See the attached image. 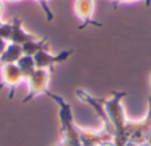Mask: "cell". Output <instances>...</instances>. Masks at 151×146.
I'll use <instances>...</instances> for the list:
<instances>
[{"label":"cell","instance_id":"3","mask_svg":"<svg viewBox=\"0 0 151 146\" xmlns=\"http://www.w3.org/2000/svg\"><path fill=\"white\" fill-rule=\"evenodd\" d=\"M49 80H50L49 69H36L25 80L27 85H28V94H27V97L24 98L23 102H27L29 100H32L33 97L47 93L48 86H49Z\"/></svg>","mask_w":151,"mask_h":146},{"label":"cell","instance_id":"2","mask_svg":"<svg viewBox=\"0 0 151 146\" xmlns=\"http://www.w3.org/2000/svg\"><path fill=\"white\" fill-rule=\"evenodd\" d=\"M126 93L125 92H114L113 96L107 100H99L104 112L106 114L107 120H109L110 125L113 126L115 134H126L125 129H126V122L129 118L126 117L125 109L122 105V100L125 98Z\"/></svg>","mask_w":151,"mask_h":146},{"label":"cell","instance_id":"13","mask_svg":"<svg viewBox=\"0 0 151 146\" xmlns=\"http://www.w3.org/2000/svg\"><path fill=\"white\" fill-rule=\"evenodd\" d=\"M7 45H8V43L5 41V40H3L1 37H0V56L4 53V51H5V48H7Z\"/></svg>","mask_w":151,"mask_h":146},{"label":"cell","instance_id":"14","mask_svg":"<svg viewBox=\"0 0 151 146\" xmlns=\"http://www.w3.org/2000/svg\"><path fill=\"white\" fill-rule=\"evenodd\" d=\"M146 142L149 145H151V129H150V132L147 133V136H146Z\"/></svg>","mask_w":151,"mask_h":146},{"label":"cell","instance_id":"16","mask_svg":"<svg viewBox=\"0 0 151 146\" xmlns=\"http://www.w3.org/2000/svg\"><path fill=\"white\" fill-rule=\"evenodd\" d=\"M99 146H115V145L113 144V141H110V142H104V144H101Z\"/></svg>","mask_w":151,"mask_h":146},{"label":"cell","instance_id":"12","mask_svg":"<svg viewBox=\"0 0 151 146\" xmlns=\"http://www.w3.org/2000/svg\"><path fill=\"white\" fill-rule=\"evenodd\" d=\"M12 21L11 23H0V37L3 40H5L7 43H9L11 36H12Z\"/></svg>","mask_w":151,"mask_h":146},{"label":"cell","instance_id":"4","mask_svg":"<svg viewBox=\"0 0 151 146\" xmlns=\"http://www.w3.org/2000/svg\"><path fill=\"white\" fill-rule=\"evenodd\" d=\"M25 81L23 73L19 69L16 64H7V65H0V89L8 88L9 97L13 96V92L20 84Z\"/></svg>","mask_w":151,"mask_h":146},{"label":"cell","instance_id":"15","mask_svg":"<svg viewBox=\"0 0 151 146\" xmlns=\"http://www.w3.org/2000/svg\"><path fill=\"white\" fill-rule=\"evenodd\" d=\"M125 146H139L138 144H135V142H133V141H130V139H129L127 141V144H126Z\"/></svg>","mask_w":151,"mask_h":146},{"label":"cell","instance_id":"11","mask_svg":"<svg viewBox=\"0 0 151 146\" xmlns=\"http://www.w3.org/2000/svg\"><path fill=\"white\" fill-rule=\"evenodd\" d=\"M16 65L19 66V69L21 71V73H23V76H24V78H25V80L37 69L33 57H32V56H27V55L21 56L20 60L16 63Z\"/></svg>","mask_w":151,"mask_h":146},{"label":"cell","instance_id":"5","mask_svg":"<svg viewBox=\"0 0 151 146\" xmlns=\"http://www.w3.org/2000/svg\"><path fill=\"white\" fill-rule=\"evenodd\" d=\"M70 55L72 51H63V52L55 55V53H50L48 49H41L33 56V60L37 69H49L50 71L56 64L64 63L65 60H68Z\"/></svg>","mask_w":151,"mask_h":146},{"label":"cell","instance_id":"18","mask_svg":"<svg viewBox=\"0 0 151 146\" xmlns=\"http://www.w3.org/2000/svg\"><path fill=\"white\" fill-rule=\"evenodd\" d=\"M58 146H68V145H64V144H60V145H58Z\"/></svg>","mask_w":151,"mask_h":146},{"label":"cell","instance_id":"8","mask_svg":"<svg viewBox=\"0 0 151 146\" xmlns=\"http://www.w3.org/2000/svg\"><path fill=\"white\" fill-rule=\"evenodd\" d=\"M74 11H76V15L78 16V19L81 21H83V23H93L91 21V15H93V1L91 0H78L74 5Z\"/></svg>","mask_w":151,"mask_h":146},{"label":"cell","instance_id":"1","mask_svg":"<svg viewBox=\"0 0 151 146\" xmlns=\"http://www.w3.org/2000/svg\"><path fill=\"white\" fill-rule=\"evenodd\" d=\"M48 97L57 102L60 110H58V118L61 124V144L68 146H82L80 141V134H78V128L73 121V113L66 101H64L61 97L55 96L50 92H47Z\"/></svg>","mask_w":151,"mask_h":146},{"label":"cell","instance_id":"7","mask_svg":"<svg viewBox=\"0 0 151 146\" xmlns=\"http://www.w3.org/2000/svg\"><path fill=\"white\" fill-rule=\"evenodd\" d=\"M23 48L21 45L8 43L4 53L0 56V65H7V64H16L20 57L23 56Z\"/></svg>","mask_w":151,"mask_h":146},{"label":"cell","instance_id":"9","mask_svg":"<svg viewBox=\"0 0 151 146\" xmlns=\"http://www.w3.org/2000/svg\"><path fill=\"white\" fill-rule=\"evenodd\" d=\"M78 134H80V141L82 146H99L102 144L99 130L78 128Z\"/></svg>","mask_w":151,"mask_h":146},{"label":"cell","instance_id":"17","mask_svg":"<svg viewBox=\"0 0 151 146\" xmlns=\"http://www.w3.org/2000/svg\"><path fill=\"white\" fill-rule=\"evenodd\" d=\"M139 146H151V145H149V144H147V142H143V144H141Z\"/></svg>","mask_w":151,"mask_h":146},{"label":"cell","instance_id":"10","mask_svg":"<svg viewBox=\"0 0 151 146\" xmlns=\"http://www.w3.org/2000/svg\"><path fill=\"white\" fill-rule=\"evenodd\" d=\"M23 48V53L27 56H32L33 57L37 52H40L41 49H47L48 48V40L47 39H35L31 41L25 43L24 45H21Z\"/></svg>","mask_w":151,"mask_h":146},{"label":"cell","instance_id":"6","mask_svg":"<svg viewBox=\"0 0 151 146\" xmlns=\"http://www.w3.org/2000/svg\"><path fill=\"white\" fill-rule=\"evenodd\" d=\"M12 25H13V29H12V36H11L9 43L17 44V45H24L25 43L36 39V36H35L33 33H29V32H27L25 29L23 28V25H21L19 19H13Z\"/></svg>","mask_w":151,"mask_h":146}]
</instances>
